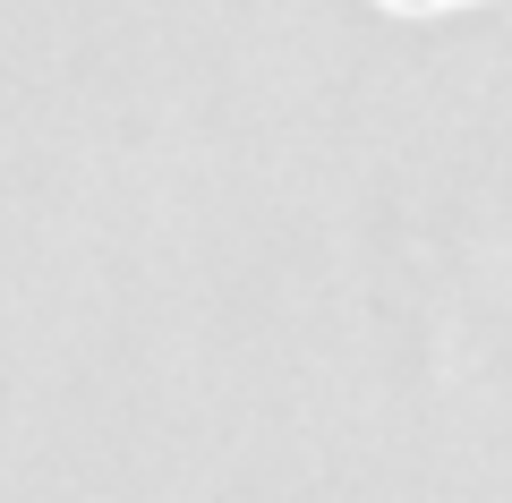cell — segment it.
I'll list each match as a JSON object with an SVG mask.
<instances>
[{"label": "cell", "instance_id": "obj_1", "mask_svg": "<svg viewBox=\"0 0 512 503\" xmlns=\"http://www.w3.org/2000/svg\"><path fill=\"white\" fill-rule=\"evenodd\" d=\"M393 9H444V0H393Z\"/></svg>", "mask_w": 512, "mask_h": 503}]
</instances>
